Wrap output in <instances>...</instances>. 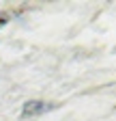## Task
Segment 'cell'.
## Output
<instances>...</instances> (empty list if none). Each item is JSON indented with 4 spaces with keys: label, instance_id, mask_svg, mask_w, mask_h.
Wrapping results in <instances>:
<instances>
[{
    "label": "cell",
    "instance_id": "6da1fadb",
    "mask_svg": "<svg viewBox=\"0 0 116 121\" xmlns=\"http://www.w3.org/2000/svg\"><path fill=\"white\" fill-rule=\"evenodd\" d=\"M47 108H50V104H45V102H26L24 108H22V119L41 115V112H45Z\"/></svg>",
    "mask_w": 116,
    "mask_h": 121
},
{
    "label": "cell",
    "instance_id": "7a4b0ae2",
    "mask_svg": "<svg viewBox=\"0 0 116 121\" xmlns=\"http://www.w3.org/2000/svg\"><path fill=\"white\" fill-rule=\"evenodd\" d=\"M7 22H9V15L7 13H0V26H4Z\"/></svg>",
    "mask_w": 116,
    "mask_h": 121
}]
</instances>
